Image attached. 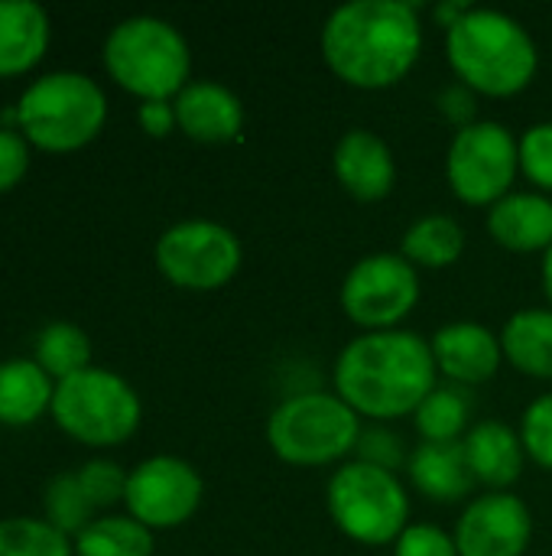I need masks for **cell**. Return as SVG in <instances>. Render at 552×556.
<instances>
[{
	"label": "cell",
	"mask_w": 552,
	"mask_h": 556,
	"mask_svg": "<svg viewBox=\"0 0 552 556\" xmlns=\"http://www.w3.org/2000/svg\"><path fill=\"white\" fill-rule=\"evenodd\" d=\"M517 150H521V169H524V176L537 189L552 192V121L534 124L517 140Z\"/></svg>",
	"instance_id": "4dcf8cb0"
},
{
	"label": "cell",
	"mask_w": 552,
	"mask_h": 556,
	"mask_svg": "<svg viewBox=\"0 0 552 556\" xmlns=\"http://www.w3.org/2000/svg\"><path fill=\"white\" fill-rule=\"evenodd\" d=\"M355 453H358V463L377 466V469L394 472V476H397V469H407V463H410V456L403 450V440L397 433L384 430V427L361 430V440H358Z\"/></svg>",
	"instance_id": "1f68e13d"
},
{
	"label": "cell",
	"mask_w": 552,
	"mask_h": 556,
	"mask_svg": "<svg viewBox=\"0 0 552 556\" xmlns=\"http://www.w3.org/2000/svg\"><path fill=\"white\" fill-rule=\"evenodd\" d=\"M439 111H442L449 121H455L459 130L468 127V124H475V94H472V88H465V85L446 88V91L439 94Z\"/></svg>",
	"instance_id": "e575fe53"
},
{
	"label": "cell",
	"mask_w": 552,
	"mask_h": 556,
	"mask_svg": "<svg viewBox=\"0 0 552 556\" xmlns=\"http://www.w3.org/2000/svg\"><path fill=\"white\" fill-rule=\"evenodd\" d=\"M332 169L335 179L342 182V189L348 195H355L358 202H381L384 195H390L394 182H397V166H394V153L390 147L364 127L348 130L332 153Z\"/></svg>",
	"instance_id": "9a60e30c"
},
{
	"label": "cell",
	"mask_w": 552,
	"mask_h": 556,
	"mask_svg": "<svg viewBox=\"0 0 552 556\" xmlns=\"http://www.w3.org/2000/svg\"><path fill=\"white\" fill-rule=\"evenodd\" d=\"M521 173V150L514 134L498 121H475L452 137L446 176L465 205H498L511 195Z\"/></svg>",
	"instance_id": "9c48e42d"
},
{
	"label": "cell",
	"mask_w": 552,
	"mask_h": 556,
	"mask_svg": "<svg viewBox=\"0 0 552 556\" xmlns=\"http://www.w3.org/2000/svg\"><path fill=\"white\" fill-rule=\"evenodd\" d=\"M429 349L439 375H446L459 388L495 378L498 365L504 362L501 339L482 323H449L433 336Z\"/></svg>",
	"instance_id": "5bb4252c"
},
{
	"label": "cell",
	"mask_w": 552,
	"mask_h": 556,
	"mask_svg": "<svg viewBox=\"0 0 552 556\" xmlns=\"http://www.w3.org/2000/svg\"><path fill=\"white\" fill-rule=\"evenodd\" d=\"M36 365L59 381L91 368V339L75 323H49L36 336Z\"/></svg>",
	"instance_id": "d4e9b609"
},
{
	"label": "cell",
	"mask_w": 552,
	"mask_h": 556,
	"mask_svg": "<svg viewBox=\"0 0 552 556\" xmlns=\"http://www.w3.org/2000/svg\"><path fill=\"white\" fill-rule=\"evenodd\" d=\"M329 515L335 528L368 547L397 544L410 528V498L394 472L368 463H345L329 479Z\"/></svg>",
	"instance_id": "52a82bcc"
},
{
	"label": "cell",
	"mask_w": 552,
	"mask_h": 556,
	"mask_svg": "<svg viewBox=\"0 0 552 556\" xmlns=\"http://www.w3.org/2000/svg\"><path fill=\"white\" fill-rule=\"evenodd\" d=\"M436 358L426 339L407 329L364 332L335 358V394L371 420H397L436 391Z\"/></svg>",
	"instance_id": "7a4b0ae2"
},
{
	"label": "cell",
	"mask_w": 552,
	"mask_h": 556,
	"mask_svg": "<svg viewBox=\"0 0 552 556\" xmlns=\"http://www.w3.org/2000/svg\"><path fill=\"white\" fill-rule=\"evenodd\" d=\"M407 472L410 482L420 489V495L442 505L462 502L475 485L462 443H420L410 453Z\"/></svg>",
	"instance_id": "d6986e66"
},
{
	"label": "cell",
	"mask_w": 552,
	"mask_h": 556,
	"mask_svg": "<svg viewBox=\"0 0 552 556\" xmlns=\"http://www.w3.org/2000/svg\"><path fill=\"white\" fill-rule=\"evenodd\" d=\"M465 254V231L449 215H426L403 235V257L413 267H452Z\"/></svg>",
	"instance_id": "603a6c76"
},
{
	"label": "cell",
	"mask_w": 552,
	"mask_h": 556,
	"mask_svg": "<svg viewBox=\"0 0 552 556\" xmlns=\"http://www.w3.org/2000/svg\"><path fill=\"white\" fill-rule=\"evenodd\" d=\"M504 358L530 378L552 381V309H521L501 332Z\"/></svg>",
	"instance_id": "7402d4cb"
},
{
	"label": "cell",
	"mask_w": 552,
	"mask_h": 556,
	"mask_svg": "<svg viewBox=\"0 0 552 556\" xmlns=\"http://www.w3.org/2000/svg\"><path fill=\"white\" fill-rule=\"evenodd\" d=\"M0 556H72L68 538L39 518L0 521Z\"/></svg>",
	"instance_id": "4316f807"
},
{
	"label": "cell",
	"mask_w": 552,
	"mask_h": 556,
	"mask_svg": "<svg viewBox=\"0 0 552 556\" xmlns=\"http://www.w3.org/2000/svg\"><path fill=\"white\" fill-rule=\"evenodd\" d=\"M137 117H140V127H143L150 137H166L172 127H179L176 108H172L169 101H143Z\"/></svg>",
	"instance_id": "d590c367"
},
{
	"label": "cell",
	"mask_w": 552,
	"mask_h": 556,
	"mask_svg": "<svg viewBox=\"0 0 552 556\" xmlns=\"http://www.w3.org/2000/svg\"><path fill=\"white\" fill-rule=\"evenodd\" d=\"M241 241L231 228L208 222V218H189L172 228H166L156 241V267L159 274L182 287V290H218L224 287L238 267H241Z\"/></svg>",
	"instance_id": "30bf717a"
},
{
	"label": "cell",
	"mask_w": 552,
	"mask_h": 556,
	"mask_svg": "<svg viewBox=\"0 0 552 556\" xmlns=\"http://www.w3.org/2000/svg\"><path fill=\"white\" fill-rule=\"evenodd\" d=\"M465 456H468V469L475 476V482L504 492L508 485H514L524 472V443L521 433H514L508 424L501 420H482L475 424L465 440Z\"/></svg>",
	"instance_id": "ac0fdd59"
},
{
	"label": "cell",
	"mask_w": 552,
	"mask_h": 556,
	"mask_svg": "<svg viewBox=\"0 0 552 556\" xmlns=\"http://www.w3.org/2000/svg\"><path fill=\"white\" fill-rule=\"evenodd\" d=\"M468 10H472V3H465V0H446V3H439V7L433 10V16H436V23L449 33Z\"/></svg>",
	"instance_id": "8d00e7d4"
},
{
	"label": "cell",
	"mask_w": 552,
	"mask_h": 556,
	"mask_svg": "<svg viewBox=\"0 0 552 556\" xmlns=\"http://www.w3.org/2000/svg\"><path fill=\"white\" fill-rule=\"evenodd\" d=\"M472 397L459 384H436V391L416 407L413 424L423 443H462L468 433Z\"/></svg>",
	"instance_id": "cb8c5ba5"
},
{
	"label": "cell",
	"mask_w": 552,
	"mask_h": 556,
	"mask_svg": "<svg viewBox=\"0 0 552 556\" xmlns=\"http://www.w3.org/2000/svg\"><path fill=\"white\" fill-rule=\"evenodd\" d=\"M49 46V16L36 0H0V78L33 68Z\"/></svg>",
	"instance_id": "ffe728a7"
},
{
	"label": "cell",
	"mask_w": 552,
	"mask_h": 556,
	"mask_svg": "<svg viewBox=\"0 0 552 556\" xmlns=\"http://www.w3.org/2000/svg\"><path fill=\"white\" fill-rule=\"evenodd\" d=\"M420 303V274L400 254H368L361 257L342 283L345 316L368 329H397Z\"/></svg>",
	"instance_id": "8fae6325"
},
{
	"label": "cell",
	"mask_w": 552,
	"mask_h": 556,
	"mask_svg": "<svg viewBox=\"0 0 552 556\" xmlns=\"http://www.w3.org/2000/svg\"><path fill=\"white\" fill-rule=\"evenodd\" d=\"M491 238L521 254L552 248V199L543 192H511L488 208Z\"/></svg>",
	"instance_id": "e0dca14e"
},
{
	"label": "cell",
	"mask_w": 552,
	"mask_h": 556,
	"mask_svg": "<svg viewBox=\"0 0 552 556\" xmlns=\"http://www.w3.org/2000/svg\"><path fill=\"white\" fill-rule=\"evenodd\" d=\"M140 397L114 371L85 368L55 384L52 417L85 446H120L140 427Z\"/></svg>",
	"instance_id": "ba28073f"
},
{
	"label": "cell",
	"mask_w": 552,
	"mask_h": 556,
	"mask_svg": "<svg viewBox=\"0 0 552 556\" xmlns=\"http://www.w3.org/2000/svg\"><path fill=\"white\" fill-rule=\"evenodd\" d=\"M521 443L524 453L540 466L552 472V394L537 397L521 420Z\"/></svg>",
	"instance_id": "f546056e"
},
{
	"label": "cell",
	"mask_w": 552,
	"mask_h": 556,
	"mask_svg": "<svg viewBox=\"0 0 552 556\" xmlns=\"http://www.w3.org/2000/svg\"><path fill=\"white\" fill-rule=\"evenodd\" d=\"M361 440V417L325 391H303L286 397L267 420L270 450L290 466H329L355 453Z\"/></svg>",
	"instance_id": "8992f818"
},
{
	"label": "cell",
	"mask_w": 552,
	"mask_h": 556,
	"mask_svg": "<svg viewBox=\"0 0 552 556\" xmlns=\"http://www.w3.org/2000/svg\"><path fill=\"white\" fill-rule=\"evenodd\" d=\"M530 534V508L517 495L491 492L462 511L455 525V547L459 556H524Z\"/></svg>",
	"instance_id": "4fadbf2b"
},
{
	"label": "cell",
	"mask_w": 552,
	"mask_h": 556,
	"mask_svg": "<svg viewBox=\"0 0 552 556\" xmlns=\"http://www.w3.org/2000/svg\"><path fill=\"white\" fill-rule=\"evenodd\" d=\"M78 556H150L153 534L133 518H98L75 538Z\"/></svg>",
	"instance_id": "484cf974"
},
{
	"label": "cell",
	"mask_w": 552,
	"mask_h": 556,
	"mask_svg": "<svg viewBox=\"0 0 552 556\" xmlns=\"http://www.w3.org/2000/svg\"><path fill=\"white\" fill-rule=\"evenodd\" d=\"M29 166V150H26V140L10 130V127H0V192L13 189L23 173Z\"/></svg>",
	"instance_id": "836d02e7"
},
{
	"label": "cell",
	"mask_w": 552,
	"mask_h": 556,
	"mask_svg": "<svg viewBox=\"0 0 552 556\" xmlns=\"http://www.w3.org/2000/svg\"><path fill=\"white\" fill-rule=\"evenodd\" d=\"M394 556H459V547H455V538H449L446 531L433 525H410L397 538Z\"/></svg>",
	"instance_id": "d6a6232c"
},
{
	"label": "cell",
	"mask_w": 552,
	"mask_h": 556,
	"mask_svg": "<svg viewBox=\"0 0 552 556\" xmlns=\"http://www.w3.org/2000/svg\"><path fill=\"white\" fill-rule=\"evenodd\" d=\"M423 49L420 13L407 0H351L329 13L322 55L351 88L381 91L407 78Z\"/></svg>",
	"instance_id": "6da1fadb"
},
{
	"label": "cell",
	"mask_w": 552,
	"mask_h": 556,
	"mask_svg": "<svg viewBox=\"0 0 552 556\" xmlns=\"http://www.w3.org/2000/svg\"><path fill=\"white\" fill-rule=\"evenodd\" d=\"M107 121V98L81 72H49L36 78L16 104V124L42 150L62 153L91 143Z\"/></svg>",
	"instance_id": "5b68a950"
},
{
	"label": "cell",
	"mask_w": 552,
	"mask_h": 556,
	"mask_svg": "<svg viewBox=\"0 0 552 556\" xmlns=\"http://www.w3.org/2000/svg\"><path fill=\"white\" fill-rule=\"evenodd\" d=\"M540 277H543V293H547L552 309V248L543 254V270H540Z\"/></svg>",
	"instance_id": "74e56055"
},
{
	"label": "cell",
	"mask_w": 552,
	"mask_h": 556,
	"mask_svg": "<svg viewBox=\"0 0 552 556\" xmlns=\"http://www.w3.org/2000/svg\"><path fill=\"white\" fill-rule=\"evenodd\" d=\"M127 476L117 463L111 459H91L78 469V482H81V492L88 495V502L94 508H107V505H117L124 502L127 495Z\"/></svg>",
	"instance_id": "f1b7e54d"
},
{
	"label": "cell",
	"mask_w": 552,
	"mask_h": 556,
	"mask_svg": "<svg viewBox=\"0 0 552 556\" xmlns=\"http://www.w3.org/2000/svg\"><path fill=\"white\" fill-rule=\"evenodd\" d=\"M111 78L143 101H169L189 81L192 55L185 36L159 16H127L104 39Z\"/></svg>",
	"instance_id": "277c9868"
},
{
	"label": "cell",
	"mask_w": 552,
	"mask_h": 556,
	"mask_svg": "<svg viewBox=\"0 0 552 556\" xmlns=\"http://www.w3.org/2000/svg\"><path fill=\"white\" fill-rule=\"evenodd\" d=\"M176 121L185 137L202 143H224L234 140L244 127V104L241 98L218 85V81H189L176 101Z\"/></svg>",
	"instance_id": "2e32d148"
},
{
	"label": "cell",
	"mask_w": 552,
	"mask_h": 556,
	"mask_svg": "<svg viewBox=\"0 0 552 556\" xmlns=\"http://www.w3.org/2000/svg\"><path fill=\"white\" fill-rule=\"evenodd\" d=\"M446 55L465 88L491 98L524 91L540 68L534 36L514 16L482 7H472L446 33Z\"/></svg>",
	"instance_id": "3957f363"
},
{
	"label": "cell",
	"mask_w": 552,
	"mask_h": 556,
	"mask_svg": "<svg viewBox=\"0 0 552 556\" xmlns=\"http://www.w3.org/2000/svg\"><path fill=\"white\" fill-rule=\"evenodd\" d=\"M202 476L179 456H153L143 459L127 476L124 505L133 521L143 528H179L185 525L202 505Z\"/></svg>",
	"instance_id": "7c38bea8"
},
{
	"label": "cell",
	"mask_w": 552,
	"mask_h": 556,
	"mask_svg": "<svg viewBox=\"0 0 552 556\" xmlns=\"http://www.w3.org/2000/svg\"><path fill=\"white\" fill-rule=\"evenodd\" d=\"M52 381L36 365V358H10L0 362V424L26 427L46 407H52Z\"/></svg>",
	"instance_id": "44dd1931"
},
{
	"label": "cell",
	"mask_w": 552,
	"mask_h": 556,
	"mask_svg": "<svg viewBox=\"0 0 552 556\" xmlns=\"http://www.w3.org/2000/svg\"><path fill=\"white\" fill-rule=\"evenodd\" d=\"M91 511H94V505L81 492L78 472H59V476L49 479V485H46V518H49L52 528H59L65 538L81 534L91 525Z\"/></svg>",
	"instance_id": "83f0119b"
}]
</instances>
